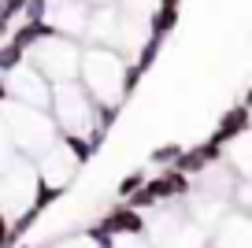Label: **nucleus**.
Segmentation results:
<instances>
[{
	"instance_id": "obj_15",
	"label": "nucleus",
	"mask_w": 252,
	"mask_h": 248,
	"mask_svg": "<svg viewBox=\"0 0 252 248\" xmlns=\"http://www.w3.org/2000/svg\"><path fill=\"white\" fill-rule=\"evenodd\" d=\"M145 182H149V174H145V171H130V174H126V178L115 186V196H119V200H130V196H134Z\"/></svg>"
},
{
	"instance_id": "obj_9",
	"label": "nucleus",
	"mask_w": 252,
	"mask_h": 248,
	"mask_svg": "<svg viewBox=\"0 0 252 248\" xmlns=\"http://www.w3.org/2000/svg\"><path fill=\"white\" fill-rule=\"evenodd\" d=\"M226 163H230V171H234L241 182H252V130L241 133V137L230 145Z\"/></svg>"
},
{
	"instance_id": "obj_5",
	"label": "nucleus",
	"mask_w": 252,
	"mask_h": 248,
	"mask_svg": "<svg viewBox=\"0 0 252 248\" xmlns=\"http://www.w3.org/2000/svg\"><path fill=\"white\" fill-rule=\"evenodd\" d=\"M212 248H252V211L237 208L234 215H222V226L215 230Z\"/></svg>"
},
{
	"instance_id": "obj_8",
	"label": "nucleus",
	"mask_w": 252,
	"mask_h": 248,
	"mask_svg": "<svg viewBox=\"0 0 252 248\" xmlns=\"http://www.w3.org/2000/svg\"><path fill=\"white\" fill-rule=\"evenodd\" d=\"M48 37H60L56 23H48V19H41V23H30V19H23V23L11 30V41H15V45H23L26 52H33V48H37L41 41H48Z\"/></svg>"
},
{
	"instance_id": "obj_14",
	"label": "nucleus",
	"mask_w": 252,
	"mask_h": 248,
	"mask_svg": "<svg viewBox=\"0 0 252 248\" xmlns=\"http://www.w3.org/2000/svg\"><path fill=\"white\" fill-rule=\"evenodd\" d=\"M182 152H186V148H182V145H174V141H167V145H159V148H152V152H149V163H152V167H159V171H163V167H174V163L182 159Z\"/></svg>"
},
{
	"instance_id": "obj_20",
	"label": "nucleus",
	"mask_w": 252,
	"mask_h": 248,
	"mask_svg": "<svg viewBox=\"0 0 252 248\" xmlns=\"http://www.w3.org/2000/svg\"><path fill=\"white\" fill-rule=\"evenodd\" d=\"M26 4H30V0H4V8H8V15H11V19L26 15Z\"/></svg>"
},
{
	"instance_id": "obj_19",
	"label": "nucleus",
	"mask_w": 252,
	"mask_h": 248,
	"mask_svg": "<svg viewBox=\"0 0 252 248\" xmlns=\"http://www.w3.org/2000/svg\"><path fill=\"white\" fill-rule=\"evenodd\" d=\"M8 33H11V15L4 8V0H0V41H8Z\"/></svg>"
},
{
	"instance_id": "obj_21",
	"label": "nucleus",
	"mask_w": 252,
	"mask_h": 248,
	"mask_svg": "<svg viewBox=\"0 0 252 248\" xmlns=\"http://www.w3.org/2000/svg\"><path fill=\"white\" fill-rule=\"evenodd\" d=\"M11 100V86H8V74H0V104Z\"/></svg>"
},
{
	"instance_id": "obj_6",
	"label": "nucleus",
	"mask_w": 252,
	"mask_h": 248,
	"mask_svg": "<svg viewBox=\"0 0 252 248\" xmlns=\"http://www.w3.org/2000/svg\"><path fill=\"white\" fill-rule=\"evenodd\" d=\"M252 130V108L249 104H234V108H226L219 115V123H215V130H212V137L219 141V145H234L241 133H249Z\"/></svg>"
},
{
	"instance_id": "obj_24",
	"label": "nucleus",
	"mask_w": 252,
	"mask_h": 248,
	"mask_svg": "<svg viewBox=\"0 0 252 248\" xmlns=\"http://www.w3.org/2000/svg\"><path fill=\"white\" fill-rule=\"evenodd\" d=\"M159 4H182V0H159Z\"/></svg>"
},
{
	"instance_id": "obj_17",
	"label": "nucleus",
	"mask_w": 252,
	"mask_h": 248,
	"mask_svg": "<svg viewBox=\"0 0 252 248\" xmlns=\"http://www.w3.org/2000/svg\"><path fill=\"white\" fill-rule=\"evenodd\" d=\"M48 15H52V0H30L23 19H30V23H41V19H48Z\"/></svg>"
},
{
	"instance_id": "obj_2",
	"label": "nucleus",
	"mask_w": 252,
	"mask_h": 248,
	"mask_svg": "<svg viewBox=\"0 0 252 248\" xmlns=\"http://www.w3.org/2000/svg\"><path fill=\"white\" fill-rule=\"evenodd\" d=\"M52 119L60 133H89L96 126V100L82 82H60L52 86Z\"/></svg>"
},
{
	"instance_id": "obj_13",
	"label": "nucleus",
	"mask_w": 252,
	"mask_h": 248,
	"mask_svg": "<svg viewBox=\"0 0 252 248\" xmlns=\"http://www.w3.org/2000/svg\"><path fill=\"white\" fill-rule=\"evenodd\" d=\"M174 167H178L182 174H189V178H197V174H204L208 167H212V163H208L204 148H200V145H193V148H186V152H182V159L174 163Z\"/></svg>"
},
{
	"instance_id": "obj_3",
	"label": "nucleus",
	"mask_w": 252,
	"mask_h": 248,
	"mask_svg": "<svg viewBox=\"0 0 252 248\" xmlns=\"http://www.w3.org/2000/svg\"><path fill=\"white\" fill-rule=\"evenodd\" d=\"M30 63L52 82V86H60V82H78V74H82V45L74 37H63V33L60 37H48L30 52Z\"/></svg>"
},
{
	"instance_id": "obj_7",
	"label": "nucleus",
	"mask_w": 252,
	"mask_h": 248,
	"mask_svg": "<svg viewBox=\"0 0 252 248\" xmlns=\"http://www.w3.org/2000/svg\"><path fill=\"white\" fill-rule=\"evenodd\" d=\"M100 226H108L115 237H141V233H145V215L123 200L119 208H111L108 215L100 218Z\"/></svg>"
},
{
	"instance_id": "obj_12",
	"label": "nucleus",
	"mask_w": 252,
	"mask_h": 248,
	"mask_svg": "<svg viewBox=\"0 0 252 248\" xmlns=\"http://www.w3.org/2000/svg\"><path fill=\"white\" fill-rule=\"evenodd\" d=\"M26 56H30V52H26L23 45H15L11 37L0 41V74H11V70H19L23 63H30Z\"/></svg>"
},
{
	"instance_id": "obj_22",
	"label": "nucleus",
	"mask_w": 252,
	"mask_h": 248,
	"mask_svg": "<svg viewBox=\"0 0 252 248\" xmlns=\"http://www.w3.org/2000/svg\"><path fill=\"white\" fill-rule=\"evenodd\" d=\"M245 104H249V108H252V86L245 89Z\"/></svg>"
},
{
	"instance_id": "obj_4",
	"label": "nucleus",
	"mask_w": 252,
	"mask_h": 248,
	"mask_svg": "<svg viewBox=\"0 0 252 248\" xmlns=\"http://www.w3.org/2000/svg\"><path fill=\"white\" fill-rule=\"evenodd\" d=\"M8 86H11V100H15V104L41 108V111L52 108V82H48L33 63H23L19 70H11V74H8Z\"/></svg>"
},
{
	"instance_id": "obj_11",
	"label": "nucleus",
	"mask_w": 252,
	"mask_h": 248,
	"mask_svg": "<svg viewBox=\"0 0 252 248\" xmlns=\"http://www.w3.org/2000/svg\"><path fill=\"white\" fill-rule=\"evenodd\" d=\"M60 141H63V148L74 155L78 167H86V163L96 155V145L89 141V133H60Z\"/></svg>"
},
{
	"instance_id": "obj_16",
	"label": "nucleus",
	"mask_w": 252,
	"mask_h": 248,
	"mask_svg": "<svg viewBox=\"0 0 252 248\" xmlns=\"http://www.w3.org/2000/svg\"><path fill=\"white\" fill-rule=\"evenodd\" d=\"M86 237L93 241L96 248H115V233H111L108 226H100V222H96V226H89V230H86Z\"/></svg>"
},
{
	"instance_id": "obj_18",
	"label": "nucleus",
	"mask_w": 252,
	"mask_h": 248,
	"mask_svg": "<svg viewBox=\"0 0 252 248\" xmlns=\"http://www.w3.org/2000/svg\"><path fill=\"white\" fill-rule=\"evenodd\" d=\"M0 248H15V241H11V222H8V215H4V208H0Z\"/></svg>"
},
{
	"instance_id": "obj_1",
	"label": "nucleus",
	"mask_w": 252,
	"mask_h": 248,
	"mask_svg": "<svg viewBox=\"0 0 252 248\" xmlns=\"http://www.w3.org/2000/svg\"><path fill=\"white\" fill-rule=\"evenodd\" d=\"M126 70L130 63L111 45H82V74L78 82L93 93L96 104H123L126 100Z\"/></svg>"
},
{
	"instance_id": "obj_23",
	"label": "nucleus",
	"mask_w": 252,
	"mask_h": 248,
	"mask_svg": "<svg viewBox=\"0 0 252 248\" xmlns=\"http://www.w3.org/2000/svg\"><path fill=\"white\" fill-rule=\"evenodd\" d=\"M86 4H93V8H100V4H108V0H86Z\"/></svg>"
},
{
	"instance_id": "obj_10",
	"label": "nucleus",
	"mask_w": 252,
	"mask_h": 248,
	"mask_svg": "<svg viewBox=\"0 0 252 248\" xmlns=\"http://www.w3.org/2000/svg\"><path fill=\"white\" fill-rule=\"evenodd\" d=\"M178 30V4H159L156 11L149 15V37H171Z\"/></svg>"
}]
</instances>
